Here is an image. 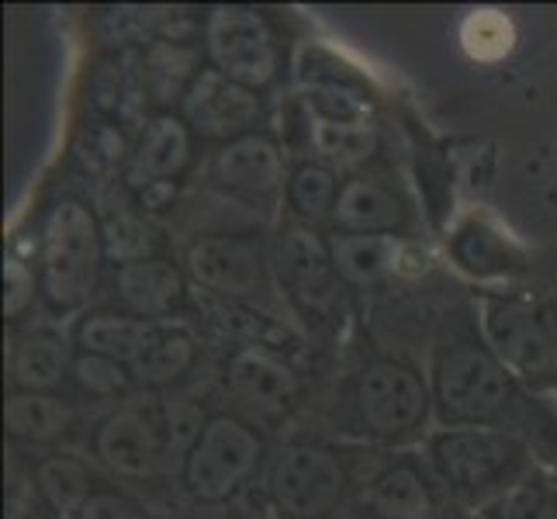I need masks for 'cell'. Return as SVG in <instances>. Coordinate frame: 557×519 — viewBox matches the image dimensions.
<instances>
[{"instance_id":"obj_24","label":"cell","mask_w":557,"mask_h":519,"mask_svg":"<svg viewBox=\"0 0 557 519\" xmlns=\"http://www.w3.org/2000/svg\"><path fill=\"white\" fill-rule=\"evenodd\" d=\"M101 236H104V254L114 263H139L149 260L157 249V228H152L139 211L128 205H111L101 215Z\"/></svg>"},{"instance_id":"obj_3","label":"cell","mask_w":557,"mask_h":519,"mask_svg":"<svg viewBox=\"0 0 557 519\" xmlns=\"http://www.w3.org/2000/svg\"><path fill=\"white\" fill-rule=\"evenodd\" d=\"M260 436L233 416L211 419L184 460V485L201 503L215 506L233 495L260 460Z\"/></svg>"},{"instance_id":"obj_5","label":"cell","mask_w":557,"mask_h":519,"mask_svg":"<svg viewBox=\"0 0 557 519\" xmlns=\"http://www.w3.org/2000/svg\"><path fill=\"white\" fill-rule=\"evenodd\" d=\"M523 444L495 430H450L433 440V468L457 492H488L523 468Z\"/></svg>"},{"instance_id":"obj_13","label":"cell","mask_w":557,"mask_h":519,"mask_svg":"<svg viewBox=\"0 0 557 519\" xmlns=\"http://www.w3.org/2000/svg\"><path fill=\"white\" fill-rule=\"evenodd\" d=\"M211 181H215L225 195H233L246 205H274L281 195V152L267 136H246L225 143L215 160H211Z\"/></svg>"},{"instance_id":"obj_23","label":"cell","mask_w":557,"mask_h":519,"mask_svg":"<svg viewBox=\"0 0 557 519\" xmlns=\"http://www.w3.org/2000/svg\"><path fill=\"white\" fill-rule=\"evenodd\" d=\"M309 136H312V149L322 157L325 166H339V170H350L360 166L374 157L377 149V136H374V125L371 122H322L312 119L309 125Z\"/></svg>"},{"instance_id":"obj_17","label":"cell","mask_w":557,"mask_h":519,"mask_svg":"<svg viewBox=\"0 0 557 519\" xmlns=\"http://www.w3.org/2000/svg\"><path fill=\"white\" fill-rule=\"evenodd\" d=\"M333 219L343 233L388 236L401 225V205L392 187H384L381 181H371V177H357L339 187Z\"/></svg>"},{"instance_id":"obj_34","label":"cell","mask_w":557,"mask_h":519,"mask_svg":"<svg viewBox=\"0 0 557 519\" xmlns=\"http://www.w3.org/2000/svg\"><path fill=\"white\" fill-rule=\"evenodd\" d=\"M35 298V274L28 271L25 260L8 257L4 260V316L17 319Z\"/></svg>"},{"instance_id":"obj_20","label":"cell","mask_w":557,"mask_h":519,"mask_svg":"<svg viewBox=\"0 0 557 519\" xmlns=\"http://www.w3.org/2000/svg\"><path fill=\"white\" fill-rule=\"evenodd\" d=\"M70 363V350L66 343L55 336V333H28L14 343V357H11V371H14V381L22 392H42L49 395L55 384L63 381Z\"/></svg>"},{"instance_id":"obj_36","label":"cell","mask_w":557,"mask_h":519,"mask_svg":"<svg viewBox=\"0 0 557 519\" xmlns=\"http://www.w3.org/2000/svg\"><path fill=\"white\" fill-rule=\"evenodd\" d=\"M81 519H149V516L136 498L119 495V492H94Z\"/></svg>"},{"instance_id":"obj_10","label":"cell","mask_w":557,"mask_h":519,"mask_svg":"<svg viewBox=\"0 0 557 519\" xmlns=\"http://www.w3.org/2000/svg\"><path fill=\"white\" fill-rule=\"evenodd\" d=\"M274 274L292 301L301 309L322 312L336 298V263L330 243L315 236L309 225H284L274 243Z\"/></svg>"},{"instance_id":"obj_38","label":"cell","mask_w":557,"mask_h":519,"mask_svg":"<svg viewBox=\"0 0 557 519\" xmlns=\"http://www.w3.org/2000/svg\"><path fill=\"white\" fill-rule=\"evenodd\" d=\"M181 519H228L219 506H201V509H190L187 516H181Z\"/></svg>"},{"instance_id":"obj_29","label":"cell","mask_w":557,"mask_h":519,"mask_svg":"<svg viewBox=\"0 0 557 519\" xmlns=\"http://www.w3.org/2000/svg\"><path fill=\"white\" fill-rule=\"evenodd\" d=\"M208 309L215 316V322L222 325L225 333H233L239 339H246L249 346H284L287 343V330H281L277 322H271L267 316H257L249 305L239 301H225V298H208Z\"/></svg>"},{"instance_id":"obj_7","label":"cell","mask_w":557,"mask_h":519,"mask_svg":"<svg viewBox=\"0 0 557 519\" xmlns=\"http://www.w3.org/2000/svg\"><path fill=\"white\" fill-rule=\"evenodd\" d=\"M485 339L492 354L516 374H547L557 363V322L533 301H485Z\"/></svg>"},{"instance_id":"obj_16","label":"cell","mask_w":557,"mask_h":519,"mask_svg":"<svg viewBox=\"0 0 557 519\" xmlns=\"http://www.w3.org/2000/svg\"><path fill=\"white\" fill-rule=\"evenodd\" d=\"M114 292L125 301L128 316L146 322L170 316L184 298V274L170 260L149 257L139 263H125L114 274Z\"/></svg>"},{"instance_id":"obj_1","label":"cell","mask_w":557,"mask_h":519,"mask_svg":"<svg viewBox=\"0 0 557 519\" xmlns=\"http://www.w3.org/2000/svg\"><path fill=\"white\" fill-rule=\"evenodd\" d=\"M101 219L81 201H60L42 225V292L55 309H81L94 295L104 263Z\"/></svg>"},{"instance_id":"obj_33","label":"cell","mask_w":557,"mask_h":519,"mask_svg":"<svg viewBox=\"0 0 557 519\" xmlns=\"http://www.w3.org/2000/svg\"><path fill=\"white\" fill-rule=\"evenodd\" d=\"M73 378L84 392L104 395V398L128 392V384L136 381L132 378V368H125V363L101 357V354H87V350L73 357Z\"/></svg>"},{"instance_id":"obj_6","label":"cell","mask_w":557,"mask_h":519,"mask_svg":"<svg viewBox=\"0 0 557 519\" xmlns=\"http://www.w3.org/2000/svg\"><path fill=\"white\" fill-rule=\"evenodd\" d=\"M187 271L211 298L249 305L271 292L263 246L253 236H208L187 254Z\"/></svg>"},{"instance_id":"obj_18","label":"cell","mask_w":557,"mask_h":519,"mask_svg":"<svg viewBox=\"0 0 557 519\" xmlns=\"http://www.w3.org/2000/svg\"><path fill=\"white\" fill-rule=\"evenodd\" d=\"M152 325L139 316H119V312H94L81 325H76V343L87 354H101L132 368L146 350V343L152 336Z\"/></svg>"},{"instance_id":"obj_31","label":"cell","mask_w":557,"mask_h":519,"mask_svg":"<svg viewBox=\"0 0 557 519\" xmlns=\"http://www.w3.org/2000/svg\"><path fill=\"white\" fill-rule=\"evenodd\" d=\"M460 42H465L471 60H503L512 49V25L498 11H474L468 14L465 28H460Z\"/></svg>"},{"instance_id":"obj_37","label":"cell","mask_w":557,"mask_h":519,"mask_svg":"<svg viewBox=\"0 0 557 519\" xmlns=\"http://www.w3.org/2000/svg\"><path fill=\"white\" fill-rule=\"evenodd\" d=\"M174 195H177L174 181H160V184H149V187L139 190V205L149 208V211H160V208H166L170 201H174Z\"/></svg>"},{"instance_id":"obj_21","label":"cell","mask_w":557,"mask_h":519,"mask_svg":"<svg viewBox=\"0 0 557 519\" xmlns=\"http://www.w3.org/2000/svg\"><path fill=\"white\" fill-rule=\"evenodd\" d=\"M190 363H195V339L177 325H152L146 350L132 363V378L149 388H166L187 374Z\"/></svg>"},{"instance_id":"obj_32","label":"cell","mask_w":557,"mask_h":519,"mask_svg":"<svg viewBox=\"0 0 557 519\" xmlns=\"http://www.w3.org/2000/svg\"><path fill=\"white\" fill-rule=\"evenodd\" d=\"M457 260L474 274H498V271H506V267H516V263H509V239L498 233H488L482 225H471L460 233Z\"/></svg>"},{"instance_id":"obj_27","label":"cell","mask_w":557,"mask_h":519,"mask_svg":"<svg viewBox=\"0 0 557 519\" xmlns=\"http://www.w3.org/2000/svg\"><path fill=\"white\" fill-rule=\"evenodd\" d=\"M287 201L298 211L301 219L319 222L330 219L339 201V187H336V173L325 163H301L295 166L292 181H287Z\"/></svg>"},{"instance_id":"obj_12","label":"cell","mask_w":557,"mask_h":519,"mask_svg":"<svg viewBox=\"0 0 557 519\" xmlns=\"http://www.w3.org/2000/svg\"><path fill=\"white\" fill-rule=\"evenodd\" d=\"M184 122L201 132L208 139H239L246 128L257 122L260 104L257 94L228 81L219 70H198L195 84H187V94L181 98Z\"/></svg>"},{"instance_id":"obj_9","label":"cell","mask_w":557,"mask_h":519,"mask_svg":"<svg viewBox=\"0 0 557 519\" xmlns=\"http://www.w3.org/2000/svg\"><path fill=\"white\" fill-rule=\"evenodd\" d=\"M360 419L381 436L416 430L430 409V392L422 378L398 360H377L357 381Z\"/></svg>"},{"instance_id":"obj_11","label":"cell","mask_w":557,"mask_h":519,"mask_svg":"<svg viewBox=\"0 0 557 519\" xmlns=\"http://www.w3.org/2000/svg\"><path fill=\"white\" fill-rule=\"evenodd\" d=\"M94 447H98V457L104 465L122 478H157L174 460L160 422L139 409H122L108 416L98 436H94Z\"/></svg>"},{"instance_id":"obj_30","label":"cell","mask_w":557,"mask_h":519,"mask_svg":"<svg viewBox=\"0 0 557 519\" xmlns=\"http://www.w3.org/2000/svg\"><path fill=\"white\" fill-rule=\"evenodd\" d=\"M312 119L322 122H371V104L347 81H315L305 94Z\"/></svg>"},{"instance_id":"obj_14","label":"cell","mask_w":557,"mask_h":519,"mask_svg":"<svg viewBox=\"0 0 557 519\" xmlns=\"http://www.w3.org/2000/svg\"><path fill=\"white\" fill-rule=\"evenodd\" d=\"M228 388H233L236 398L246 401L249 409H257L263 416H281L292 409V401L298 395V378L271 350L239 346V350L228 357Z\"/></svg>"},{"instance_id":"obj_25","label":"cell","mask_w":557,"mask_h":519,"mask_svg":"<svg viewBox=\"0 0 557 519\" xmlns=\"http://www.w3.org/2000/svg\"><path fill=\"white\" fill-rule=\"evenodd\" d=\"M4 422H8V433L22 440H52L70 427V409H66V401L52 395L22 392L8 398Z\"/></svg>"},{"instance_id":"obj_26","label":"cell","mask_w":557,"mask_h":519,"mask_svg":"<svg viewBox=\"0 0 557 519\" xmlns=\"http://www.w3.org/2000/svg\"><path fill=\"white\" fill-rule=\"evenodd\" d=\"M38 492L60 516H81L90 503V474L73 457H49L38 465Z\"/></svg>"},{"instance_id":"obj_4","label":"cell","mask_w":557,"mask_h":519,"mask_svg":"<svg viewBox=\"0 0 557 519\" xmlns=\"http://www.w3.org/2000/svg\"><path fill=\"white\" fill-rule=\"evenodd\" d=\"M205 49L211 70L249 90L267 87L277 76L281 52L271 25L257 11L246 8H219L205 25Z\"/></svg>"},{"instance_id":"obj_15","label":"cell","mask_w":557,"mask_h":519,"mask_svg":"<svg viewBox=\"0 0 557 519\" xmlns=\"http://www.w3.org/2000/svg\"><path fill=\"white\" fill-rule=\"evenodd\" d=\"M187 160H190V125L184 119H174V114H160V119H152L146 125L136 152L128 157L125 177L132 187L143 190L149 184L174 181L187 166Z\"/></svg>"},{"instance_id":"obj_2","label":"cell","mask_w":557,"mask_h":519,"mask_svg":"<svg viewBox=\"0 0 557 519\" xmlns=\"http://www.w3.org/2000/svg\"><path fill=\"white\" fill-rule=\"evenodd\" d=\"M506 363L482 346H450L436 357L433 401L447 422H485L509 406Z\"/></svg>"},{"instance_id":"obj_35","label":"cell","mask_w":557,"mask_h":519,"mask_svg":"<svg viewBox=\"0 0 557 519\" xmlns=\"http://www.w3.org/2000/svg\"><path fill=\"white\" fill-rule=\"evenodd\" d=\"M495 519H557V503L547 492L520 489V492H512L503 506H498Z\"/></svg>"},{"instance_id":"obj_19","label":"cell","mask_w":557,"mask_h":519,"mask_svg":"<svg viewBox=\"0 0 557 519\" xmlns=\"http://www.w3.org/2000/svg\"><path fill=\"white\" fill-rule=\"evenodd\" d=\"M330 254L336 263V274L350 284H377L388 277L398 257H401V246L395 243V236H357V233H336L330 239Z\"/></svg>"},{"instance_id":"obj_28","label":"cell","mask_w":557,"mask_h":519,"mask_svg":"<svg viewBox=\"0 0 557 519\" xmlns=\"http://www.w3.org/2000/svg\"><path fill=\"white\" fill-rule=\"evenodd\" d=\"M157 422L166 436V447L174 454V460H187V454L195 450V444L205 433V412L198 401H190L187 395H170L160 401V412Z\"/></svg>"},{"instance_id":"obj_8","label":"cell","mask_w":557,"mask_h":519,"mask_svg":"<svg viewBox=\"0 0 557 519\" xmlns=\"http://www.w3.org/2000/svg\"><path fill=\"white\" fill-rule=\"evenodd\" d=\"M274 503L295 519H319L330 512L343 495V465L333 450L319 444H292L284 447L274 478Z\"/></svg>"},{"instance_id":"obj_22","label":"cell","mask_w":557,"mask_h":519,"mask_svg":"<svg viewBox=\"0 0 557 519\" xmlns=\"http://www.w3.org/2000/svg\"><path fill=\"white\" fill-rule=\"evenodd\" d=\"M368 503L381 519H430L433 516V495L426 482L419 478V471L406 465L381 471L368 489Z\"/></svg>"}]
</instances>
